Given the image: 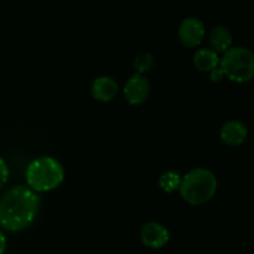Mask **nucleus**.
Masks as SVG:
<instances>
[{
    "mask_svg": "<svg viewBox=\"0 0 254 254\" xmlns=\"http://www.w3.org/2000/svg\"><path fill=\"white\" fill-rule=\"evenodd\" d=\"M64 179V170L60 161L51 156H40L26 169L27 185L35 192H47L59 188Z\"/></svg>",
    "mask_w": 254,
    "mask_h": 254,
    "instance_id": "3",
    "label": "nucleus"
},
{
    "mask_svg": "<svg viewBox=\"0 0 254 254\" xmlns=\"http://www.w3.org/2000/svg\"><path fill=\"white\" fill-rule=\"evenodd\" d=\"M140 238L144 246L153 248V250H159L168 245L169 240H170V232L161 223L149 222L141 228Z\"/></svg>",
    "mask_w": 254,
    "mask_h": 254,
    "instance_id": "7",
    "label": "nucleus"
},
{
    "mask_svg": "<svg viewBox=\"0 0 254 254\" xmlns=\"http://www.w3.org/2000/svg\"><path fill=\"white\" fill-rule=\"evenodd\" d=\"M210 77H211V81L213 82H220L225 78V74H223L222 69L220 68V66L217 67L216 69H213L212 72H210Z\"/></svg>",
    "mask_w": 254,
    "mask_h": 254,
    "instance_id": "15",
    "label": "nucleus"
},
{
    "mask_svg": "<svg viewBox=\"0 0 254 254\" xmlns=\"http://www.w3.org/2000/svg\"><path fill=\"white\" fill-rule=\"evenodd\" d=\"M7 178H9V168L4 159L0 156V189L6 184Z\"/></svg>",
    "mask_w": 254,
    "mask_h": 254,
    "instance_id": "14",
    "label": "nucleus"
},
{
    "mask_svg": "<svg viewBox=\"0 0 254 254\" xmlns=\"http://www.w3.org/2000/svg\"><path fill=\"white\" fill-rule=\"evenodd\" d=\"M232 32L227 29L226 26L218 25L211 30L210 35H208V41H210L211 50L215 52H223L225 54L227 50L231 49L232 45Z\"/></svg>",
    "mask_w": 254,
    "mask_h": 254,
    "instance_id": "10",
    "label": "nucleus"
},
{
    "mask_svg": "<svg viewBox=\"0 0 254 254\" xmlns=\"http://www.w3.org/2000/svg\"><path fill=\"white\" fill-rule=\"evenodd\" d=\"M193 64L201 72H212L220 66V57L217 52L211 49H200L193 55Z\"/></svg>",
    "mask_w": 254,
    "mask_h": 254,
    "instance_id": "11",
    "label": "nucleus"
},
{
    "mask_svg": "<svg viewBox=\"0 0 254 254\" xmlns=\"http://www.w3.org/2000/svg\"><path fill=\"white\" fill-rule=\"evenodd\" d=\"M150 82L143 74L135 73L126 82L123 93L126 99L131 106H139L146 102L150 96Z\"/></svg>",
    "mask_w": 254,
    "mask_h": 254,
    "instance_id": "6",
    "label": "nucleus"
},
{
    "mask_svg": "<svg viewBox=\"0 0 254 254\" xmlns=\"http://www.w3.org/2000/svg\"><path fill=\"white\" fill-rule=\"evenodd\" d=\"M179 39L181 44L189 49H193L202 44L206 35L205 24L197 17H186L179 26Z\"/></svg>",
    "mask_w": 254,
    "mask_h": 254,
    "instance_id": "5",
    "label": "nucleus"
},
{
    "mask_svg": "<svg viewBox=\"0 0 254 254\" xmlns=\"http://www.w3.org/2000/svg\"><path fill=\"white\" fill-rule=\"evenodd\" d=\"M5 250H6V240H5V236L0 231V254H4Z\"/></svg>",
    "mask_w": 254,
    "mask_h": 254,
    "instance_id": "16",
    "label": "nucleus"
},
{
    "mask_svg": "<svg viewBox=\"0 0 254 254\" xmlns=\"http://www.w3.org/2000/svg\"><path fill=\"white\" fill-rule=\"evenodd\" d=\"M179 191L181 197L190 205H203L215 196L217 191V179L208 169H192L181 178Z\"/></svg>",
    "mask_w": 254,
    "mask_h": 254,
    "instance_id": "2",
    "label": "nucleus"
},
{
    "mask_svg": "<svg viewBox=\"0 0 254 254\" xmlns=\"http://www.w3.org/2000/svg\"><path fill=\"white\" fill-rule=\"evenodd\" d=\"M221 140L228 146H240L248 136L247 127L240 121H228L220 130Z\"/></svg>",
    "mask_w": 254,
    "mask_h": 254,
    "instance_id": "9",
    "label": "nucleus"
},
{
    "mask_svg": "<svg viewBox=\"0 0 254 254\" xmlns=\"http://www.w3.org/2000/svg\"><path fill=\"white\" fill-rule=\"evenodd\" d=\"M154 62L155 60L150 52H143L134 59V69L138 74H144L153 68Z\"/></svg>",
    "mask_w": 254,
    "mask_h": 254,
    "instance_id": "13",
    "label": "nucleus"
},
{
    "mask_svg": "<svg viewBox=\"0 0 254 254\" xmlns=\"http://www.w3.org/2000/svg\"><path fill=\"white\" fill-rule=\"evenodd\" d=\"M118 91L119 86L117 81L108 76H102L96 78L91 87L92 97L96 101L103 102V103L113 101L117 97V94H118Z\"/></svg>",
    "mask_w": 254,
    "mask_h": 254,
    "instance_id": "8",
    "label": "nucleus"
},
{
    "mask_svg": "<svg viewBox=\"0 0 254 254\" xmlns=\"http://www.w3.org/2000/svg\"><path fill=\"white\" fill-rule=\"evenodd\" d=\"M181 178L179 174L174 171H166L159 179V186L163 189L165 192H173V191L179 190L180 188Z\"/></svg>",
    "mask_w": 254,
    "mask_h": 254,
    "instance_id": "12",
    "label": "nucleus"
},
{
    "mask_svg": "<svg viewBox=\"0 0 254 254\" xmlns=\"http://www.w3.org/2000/svg\"><path fill=\"white\" fill-rule=\"evenodd\" d=\"M40 207V196L26 186H15L0 200V226L19 232L34 222Z\"/></svg>",
    "mask_w": 254,
    "mask_h": 254,
    "instance_id": "1",
    "label": "nucleus"
},
{
    "mask_svg": "<svg viewBox=\"0 0 254 254\" xmlns=\"http://www.w3.org/2000/svg\"><path fill=\"white\" fill-rule=\"evenodd\" d=\"M220 68L232 82H250L254 78V54L247 47H231L220 60Z\"/></svg>",
    "mask_w": 254,
    "mask_h": 254,
    "instance_id": "4",
    "label": "nucleus"
}]
</instances>
